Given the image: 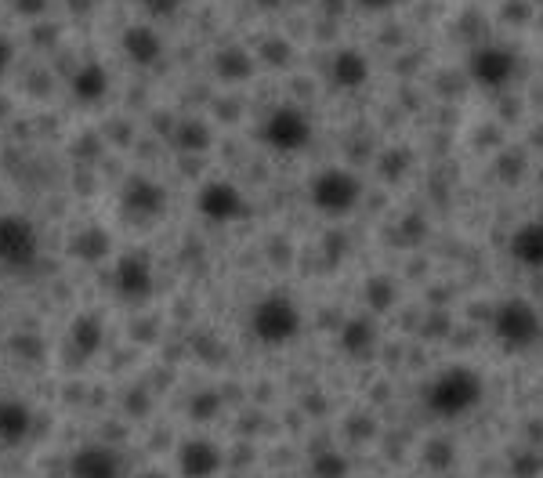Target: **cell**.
Here are the masks:
<instances>
[{
	"label": "cell",
	"mask_w": 543,
	"mask_h": 478,
	"mask_svg": "<svg viewBox=\"0 0 543 478\" xmlns=\"http://www.w3.org/2000/svg\"><path fill=\"white\" fill-rule=\"evenodd\" d=\"M482 395H486V384H482L478 370H471V366H449V370H442L428 384L424 402L439 417H464V413H471L482 402Z\"/></svg>",
	"instance_id": "cell-1"
},
{
	"label": "cell",
	"mask_w": 543,
	"mask_h": 478,
	"mask_svg": "<svg viewBox=\"0 0 543 478\" xmlns=\"http://www.w3.org/2000/svg\"><path fill=\"white\" fill-rule=\"evenodd\" d=\"M250 334L268 348L290 345L301 334V308L294 305V297L286 294L261 297L258 305L250 308Z\"/></svg>",
	"instance_id": "cell-2"
},
{
	"label": "cell",
	"mask_w": 543,
	"mask_h": 478,
	"mask_svg": "<svg viewBox=\"0 0 543 478\" xmlns=\"http://www.w3.org/2000/svg\"><path fill=\"white\" fill-rule=\"evenodd\" d=\"M493 334L507 352H529L543 334L540 312L525 297H507L493 312Z\"/></svg>",
	"instance_id": "cell-3"
},
{
	"label": "cell",
	"mask_w": 543,
	"mask_h": 478,
	"mask_svg": "<svg viewBox=\"0 0 543 478\" xmlns=\"http://www.w3.org/2000/svg\"><path fill=\"white\" fill-rule=\"evenodd\" d=\"M40 254V236L33 221L22 214H0V268L4 272H22L33 268Z\"/></svg>",
	"instance_id": "cell-4"
},
{
	"label": "cell",
	"mask_w": 543,
	"mask_h": 478,
	"mask_svg": "<svg viewBox=\"0 0 543 478\" xmlns=\"http://www.w3.org/2000/svg\"><path fill=\"white\" fill-rule=\"evenodd\" d=\"M359 196H362V182L352 171H341V167H326L308 185V200L323 214H348L359 203Z\"/></svg>",
	"instance_id": "cell-5"
},
{
	"label": "cell",
	"mask_w": 543,
	"mask_h": 478,
	"mask_svg": "<svg viewBox=\"0 0 543 478\" xmlns=\"http://www.w3.org/2000/svg\"><path fill=\"white\" fill-rule=\"evenodd\" d=\"M258 134L261 142L268 149H276V153H301L312 142V124H308V116L297 106H279L265 116Z\"/></svg>",
	"instance_id": "cell-6"
},
{
	"label": "cell",
	"mask_w": 543,
	"mask_h": 478,
	"mask_svg": "<svg viewBox=\"0 0 543 478\" xmlns=\"http://www.w3.org/2000/svg\"><path fill=\"white\" fill-rule=\"evenodd\" d=\"M196 211L207 221H214V225H232V221L247 218L250 207H247V196H243L236 185L225 182V178H214V182L203 185L200 196H196Z\"/></svg>",
	"instance_id": "cell-7"
},
{
	"label": "cell",
	"mask_w": 543,
	"mask_h": 478,
	"mask_svg": "<svg viewBox=\"0 0 543 478\" xmlns=\"http://www.w3.org/2000/svg\"><path fill=\"white\" fill-rule=\"evenodd\" d=\"M467 69H471V80H475L478 87H486V91H500V87H507L511 80H515L518 58L511 55L507 48H500V44H486V48L471 51V58H467Z\"/></svg>",
	"instance_id": "cell-8"
},
{
	"label": "cell",
	"mask_w": 543,
	"mask_h": 478,
	"mask_svg": "<svg viewBox=\"0 0 543 478\" xmlns=\"http://www.w3.org/2000/svg\"><path fill=\"white\" fill-rule=\"evenodd\" d=\"M120 207H124L127 221H156L167 211V192L153 178L131 174L124 182V192H120Z\"/></svg>",
	"instance_id": "cell-9"
},
{
	"label": "cell",
	"mask_w": 543,
	"mask_h": 478,
	"mask_svg": "<svg viewBox=\"0 0 543 478\" xmlns=\"http://www.w3.org/2000/svg\"><path fill=\"white\" fill-rule=\"evenodd\" d=\"M153 287H156V276H153V265H149V258H145V254H124V258L116 261L113 290L124 297V301H131V305H142V301H149Z\"/></svg>",
	"instance_id": "cell-10"
},
{
	"label": "cell",
	"mask_w": 543,
	"mask_h": 478,
	"mask_svg": "<svg viewBox=\"0 0 543 478\" xmlns=\"http://www.w3.org/2000/svg\"><path fill=\"white\" fill-rule=\"evenodd\" d=\"M221 450L210 439H189L178 450V471L181 478H214L221 468Z\"/></svg>",
	"instance_id": "cell-11"
},
{
	"label": "cell",
	"mask_w": 543,
	"mask_h": 478,
	"mask_svg": "<svg viewBox=\"0 0 543 478\" xmlns=\"http://www.w3.org/2000/svg\"><path fill=\"white\" fill-rule=\"evenodd\" d=\"M69 95L77 106H95L109 95V69L102 62H84V66L69 77Z\"/></svg>",
	"instance_id": "cell-12"
},
{
	"label": "cell",
	"mask_w": 543,
	"mask_h": 478,
	"mask_svg": "<svg viewBox=\"0 0 543 478\" xmlns=\"http://www.w3.org/2000/svg\"><path fill=\"white\" fill-rule=\"evenodd\" d=\"M120 48H124V55L131 58L134 66H156L163 55V37L153 26H138V22H134V26L124 29Z\"/></svg>",
	"instance_id": "cell-13"
},
{
	"label": "cell",
	"mask_w": 543,
	"mask_h": 478,
	"mask_svg": "<svg viewBox=\"0 0 543 478\" xmlns=\"http://www.w3.org/2000/svg\"><path fill=\"white\" fill-rule=\"evenodd\" d=\"M330 80H334L341 91H359L366 80H370V58L355 48H344L330 62Z\"/></svg>",
	"instance_id": "cell-14"
},
{
	"label": "cell",
	"mask_w": 543,
	"mask_h": 478,
	"mask_svg": "<svg viewBox=\"0 0 543 478\" xmlns=\"http://www.w3.org/2000/svg\"><path fill=\"white\" fill-rule=\"evenodd\" d=\"M69 478H120V460L105 446H87L69 460Z\"/></svg>",
	"instance_id": "cell-15"
},
{
	"label": "cell",
	"mask_w": 543,
	"mask_h": 478,
	"mask_svg": "<svg viewBox=\"0 0 543 478\" xmlns=\"http://www.w3.org/2000/svg\"><path fill=\"white\" fill-rule=\"evenodd\" d=\"M102 337H105L102 319H98L95 312H80V316L69 323V352L84 363V359H91V355L102 348Z\"/></svg>",
	"instance_id": "cell-16"
},
{
	"label": "cell",
	"mask_w": 543,
	"mask_h": 478,
	"mask_svg": "<svg viewBox=\"0 0 543 478\" xmlns=\"http://www.w3.org/2000/svg\"><path fill=\"white\" fill-rule=\"evenodd\" d=\"M511 258L525 268H543V221H525L511 236Z\"/></svg>",
	"instance_id": "cell-17"
},
{
	"label": "cell",
	"mask_w": 543,
	"mask_h": 478,
	"mask_svg": "<svg viewBox=\"0 0 543 478\" xmlns=\"http://www.w3.org/2000/svg\"><path fill=\"white\" fill-rule=\"evenodd\" d=\"M109 250H113V239L109 232L91 225V229H80L69 236V258L87 261V265H98V261L109 258Z\"/></svg>",
	"instance_id": "cell-18"
},
{
	"label": "cell",
	"mask_w": 543,
	"mask_h": 478,
	"mask_svg": "<svg viewBox=\"0 0 543 478\" xmlns=\"http://www.w3.org/2000/svg\"><path fill=\"white\" fill-rule=\"evenodd\" d=\"M29 424H33V413H29L26 402L0 399V442H4V446H15V442L26 439Z\"/></svg>",
	"instance_id": "cell-19"
},
{
	"label": "cell",
	"mask_w": 543,
	"mask_h": 478,
	"mask_svg": "<svg viewBox=\"0 0 543 478\" xmlns=\"http://www.w3.org/2000/svg\"><path fill=\"white\" fill-rule=\"evenodd\" d=\"M214 77L225 80V84H243V80L254 77V58L243 48H225L214 55Z\"/></svg>",
	"instance_id": "cell-20"
},
{
	"label": "cell",
	"mask_w": 543,
	"mask_h": 478,
	"mask_svg": "<svg viewBox=\"0 0 543 478\" xmlns=\"http://www.w3.org/2000/svg\"><path fill=\"white\" fill-rule=\"evenodd\" d=\"M174 142H178L181 153H203L210 145V127L203 120H181L178 131H174Z\"/></svg>",
	"instance_id": "cell-21"
},
{
	"label": "cell",
	"mask_w": 543,
	"mask_h": 478,
	"mask_svg": "<svg viewBox=\"0 0 543 478\" xmlns=\"http://www.w3.org/2000/svg\"><path fill=\"white\" fill-rule=\"evenodd\" d=\"M341 345L348 355H366L373 348V323H366V319H352V323L344 326Z\"/></svg>",
	"instance_id": "cell-22"
},
{
	"label": "cell",
	"mask_w": 543,
	"mask_h": 478,
	"mask_svg": "<svg viewBox=\"0 0 543 478\" xmlns=\"http://www.w3.org/2000/svg\"><path fill=\"white\" fill-rule=\"evenodd\" d=\"M348 475V460L341 453H319L312 460V478H344Z\"/></svg>",
	"instance_id": "cell-23"
},
{
	"label": "cell",
	"mask_w": 543,
	"mask_h": 478,
	"mask_svg": "<svg viewBox=\"0 0 543 478\" xmlns=\"http://www.w3.org/2000/svg\"><path fill=\"white\" fill-rule=\"evenodd\" d=\"M11 355H15V359H26V363H40V359H44V341H40L37 334L11 337Z\"/></svg>",
	"instance_id": "cell-24"
},
{
	"label": "cell",
	"mask_w": 543,
	"mask_h": 478,
	"mask_svg": "<svg viewBox=\"0 0 543 478\" xmlns=\"http://www.w3.org/2000/svg\"><path fill=\"white\" fill-rule=\"evenodd\" d=\"M11 11L19 19H44L51 11V0H11Z\"/></svg>",
	"instance_id": "cell-25"
},
{
	"label": "cell",
	"mask_w": 543,
	"mask_h": 478,
	"mask_svg": "<svg viewBox=\"0 0 543 478\" xmlns=\"http://www.w3.org/2000/svg\"><path fill=\"white\" fill-rule=\"evenodd\" d=\"M58 33H62V29H58L55 22H44V26H33L29 37H33V48H55Z\"/></svg>",
	"instance_id": "cell-26"
},
{
	"label": "cell",
	"mask_w": 543,
	"mask_h": 478,
	"mask_svg": "<svg viewBox=\"0 0 543 478\" xmlns=\"http://www.w3.org/2000/svg\"><path fill=\"white\" fill-rule=\"evenodd\" d=\"M142 8L153 15V19H174L181 8V0H142Z\"/></svg>",
	"instance_id": "cell-27"
},
{
	"label": "cell",
	"mask_w": 543,
	"mask_h": 478,
	"mask_svg": "<svg viewBox=\"0 0 543 478\" xmlns=\"http://www.w3.org/2000/svg\"><path fill=\"white\" fill-rule=\"evenodd\" d=\"M192 417H200V421H210L214 417V410H218V399L214 395H200V399H192Z\"/></svg>",
	"instance_id": "cell-28"
},
{
	"label": "cell",
	"mask_w": 543,
	"mask_h": 478,
	"mask_svg": "<svg viewBox=\"0 0 543 478\" xmlns=\"http://www.w3.org/2000/svg\"><path fill=\"white\" fill-rule=\"evenodd\" d=\"M73 156H77V160H95V156H98V138H91V134L77 138V142H73Z\"/></svg>",
	"instance_id": "cell-29"
},
{
	"label": "cell",
	"mask_w": 543,
	"mask_h": 478,
	"mask_svg": "<svg viewBox=\"0 0 543 478\" xmlns=\"http://www.w3.org/2000/svg\"><path fill=\"white\" fill-rule=\"evenodd\" d=\"M11 66H15V44H11L8 33H0V77H4Z\"/></svg>",
	"instance_id": "cell-30"
},
{
	"label": "cell",
	"mask_w": 543,
	"mask_h": 478,
	"mask_svg": "<svg viewBox=\"0 0 543 478\" xmlns=\"http://www.w3.org/2000/svg\"><path fill=\"white\" fill-rule=\"evenodd\" d=\"M51 87H55V80H51L48 73H33V77H29V91H33V98L51 95Z\"/></svg>",
	"instance_id": "cell-31"
},
{
	"label": "cell",
	"mask_w": 543,
	"mask_h": 478,
	"mask_svg": "<svg viewBox=\"0 0 543 478\" xmlns=\"http://www.w3.org/2000/svg\"><path fill=\"white\" fill-rule=\"evenodd\" d=\"M359 8H366V11H388V8H395L399 0H355Z\"/></svg>",
	"instance_id": "cell-32"
},
{
	"label": "cell",
	"mask_w": 543,
	"mask_h": 478,
	"mask_svg": "<svg viewBox=\"0 0 543 478\" xmlns=\"http://www.w3.org/2000/svg\"><path fill=\"white\" fill-rule=\"evenodd\" d=\"M69 8H73V11H91V0H69Z\"/></svg>",
	"instance_id": "cell-33"
},
{
	"label": "cell",
	"mask_w": 543,
	"mask_h": 478,
	"mask_svg": "<svg viewBox=\"0 0 543 478\" xmlns=\"http://www.w3.org/2000/svg\"><path fill=\"white\" fill-rule=\"evenodd\" d=\"M138 478H163L160 471H145V475H138Z\"/></svg>",
	"instance_id": "cell-34"
}]
</instances>
